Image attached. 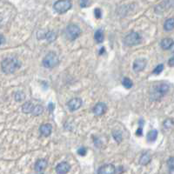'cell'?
I'll return each instance as SVG.
<instances>
[{"mask_svg": "<svg viewBox=\"0 0 174 174\" xmlns=\"http://www.w3.org/2000/svg\"><path fill=\"white\" fill-rule=\"evenodd\" d=\"M146 60L144 58H138L133 63V71L135 72H142L146 66Z\"/></svg>", "mask_w": 174, "mask_h": 174, "instance_id": "ba28073f", "label": "cell"}, {"mask_svg": "<svg viewBox=\"0 0 174 174\" xmlns=\"http://www.w3.org/2000/svg\"><path fill=\"white\" fill-rule=\"evenodd\" d=\"M116 172L115 166L112 164H104L98 170V174H114Z\"/></svg>", "mask_w": 174, "mask_h": 174, "instance_id": "9c48e42d", "label": "cell"}, {"mask_svg": "<svg viewBox=\"0 0 174 174\" xmlns=\"http://www.w3.org/2000/svg\"><path fill=\"white\" fill-rule=\"evenodd\" d=\"M34 107H35V106L33 105L32 103L26 102L23 104V106H22V111H23V113H25V114L31 113H32V111H33V109H34Z\"/></svg>", "mask_w": 174, "mask_h": 174, "instance_id": "9a60e30c", "label": "cell"}, {"mask_svg": "<svg viewBox=\"0 0 174 174\" xmlns=\"http://www.w3.org/2000/svg\"><path fill=\"white\" fill-rule=\"evenodd\" d=\"M48 108H50V109H51V111L52 112V110H53V108H54V107H53V104H50Z\"/></svg>", "mask_w": 174, "mask_h": 174, "instance_id": "836d02e7", "label": "cell"}, {"mask_svg": "<svg viewBox=\"0 0 174 174\" xmlns=\"http://www.w3.org/2000/svg\"><path fill=\"white\" fill-rule=\"evenodd\" d=\"M78 153L79 154L80 156H84L86 154V149L84 147H81L78 150Z\"/></svg>", "mask_w": 174, "mask_h": 174, "instance_id": "f546056e", "label": "cell"}, {"mask_svg": "<svg viewBox=\"0 0 174 174\" xmlns=\"http://www.w3.org/2000/svg\"><path fill=\"white\" fill-rule=\"evenodd\" d=\"M40 133L44 137H48L51 134L52 132V127L50 124H42L40 126V129H39Z\"/></svg>", "mask_w": 174, "mask_h": 174, "instance_id": "7c38bea8", "label": "cell"}, {"mask_svg": "<svg viewBox=\"0 0 174 174\" xmlns=\"http://www.w3.org/2000/svg\"><path fill=\"white\" fill-rule=\"evenodd\" d=\"M124 42L125 44V45L127 46H135L138 45V44L141 43V37L138 32H130L128 35H126V37L124 38Z\"/></svg>", "mask_w": 174, "mask_h": 174, "instance_id": "5b68a950", "label": "cell"}, {"mask_svg": "<svg viewBox=\"0 0 174 174\" xmlns=\"http://www.w3.org/2000/svg\"><path fill=\"white\" fill-rule=\"evenodd\" d=\"M104 31L102 29H98V31L95 32V40L97 43L101 44L104 42Z\"/></svg>", "mask_w": 174, "mask_h": 174, "instance_id": "e0dca14e", "label": "cell"}, {"mask_svg": "<svg viewBox=\"0 0 174 174\" xmlns=\"http://www.w3.org/2000/svg\"><path fill=\"white\" fill-rule=\"evenodd\" d=\"M80 34H81V30L77 24H71L65 29V35L67 39L70 40H75L79 37Z\"/></svg>", "mask_w": 174, "mask_h": 174, "instance_id": "277c9868", "label": "cell"}, {"mask_svg": "<svg viewBox=\"0 0 174 174\" xmlns=\"http://www.w3.org/2000/svg\"><path fill=\"white\" fill-rule=\"evenodd\" d=\"M170 50L173 51V52H174V43H173V44L172 45V47H171V49H170Z\"/></svg>", "mask_w": 174, "mask_h": 174, "instance_id": "d590c367", "label": "cell"}, {"mask_svg": "<svg viewBox=\"0 0 174 174\" xmlns=\"http://www.w3.org/2000/svg\"><path fill=\"white\" fill-rule=\"evenodd\" d=\"M167 165L168 167L171 169H174V157H171L168 160H167Z\"/></svg>", "mask_w": 174, "mask_h": 174, "instance_id": "4316f807", "label": "cell"}, {"mask_svg": "<svg viewBox=\"0 0 174 174\" xmlns=\"http://www.w3.org/2000/svg\"><path fill=\"white\" fill-rule=\"evenodd\" d=\"M14 98H15L16 101L20 102V101H23L25 98V95L23 92H17L14 94Z\"/></svg>", "mask_w": 174, "mask_h": 174, "instance_id": "603a6c76", "label": "cell"}, {"mask_svg": "<svg viewBox=\"0 0 174 174\" xmlns=\"http://www.w3.org/2000/svg\"><path fill=\"white\" fill-rule=\"evenodd\" d=\"M21 66L20 62L17 58L14 57H9L4 58L2 64H1V68L4 73L5 74H10L15 72Z\"/></svg>", "mask_w": 174, "mask_h": 174, "instance_id": "6da1fadb", "label": "cell"}, {"mask_svg": "<svg viewBox=\"0 0 174 174\" xmlns=\"http://www.w3.org/2000/svg\"><path fill=\"white\" fill-rule=\"evenodd\" d=\"M43 111H44L43 106H41V105H35V107H34L31 114L33 116H39L43 113Z\"/></svg>", "mask_w": 174, "mask_h": 174, "instance_id": "7402d4cb", "label": "cell"}, {"mask_svg": "<svg viewBox=\"0 0 174 174\" xmlns=\"http://www.w3.org/2000/svg\"><path fill=\"white\" fill-rule=\"evenodd\" d=\"M72 4L71 0H58L53 4V9L58 13H64L72 8Z\"/></svg>", "mask_w": 174, "mask_h": 174, "instance_id": "3957f363", "label": "cell"}, {"mask_svg": "<svg viewBox=\"0 0 174 174\" xmlns=\"http://www.w3.org/2000/svg\"><path fill=\"white\" fill-rule=\"evenodd\" d=\"M163 70H164V64H158V65L153 70V74H155V75H158V74H160L161 72H163Z\"/></svg>", "mask_w": 174, "mask_h": 174, "instance_id": "cb8c5ba5", "label": "cell"}, {"mask_svg": "<svg viewBox=\"0 0 174 174\" xmlns=\"http://www.w3.org/2000/svg\"><path fill=\"white\" fill-rule=\"evenodd\" d=\"M94 14H95V17L96 19H101V16H102V12L101 10L99 8H96L94 10Z\"/></svg>", "mask_w": 174, "mask_h": 174, "instance_id": "83f0119b", "label": "cell"}, {"mask_svg": "<svg viewBox=\"0 0 174 174\" xmlns=\"http://www.w3.org/2000/svg\"><path fill=\"white\" fill-rule=\"evenodd\" d=\"M174 125V122L173 119H166L164 122V127L165 129H170Z\"/></svg>", "mask_w": 174, "mask_h": 174, "instance_id": "d4e9b609", "label": "cell"}, {"mask_svg": "<svg viewBox=\"0 0 174 174\" xmlns=\"http://www.w3.org/2000/svg\"><path fill=\"white\" fill-rule=\"evenodd\" d=\"M105 111H106V104L102 102L98 103L93 108V113L96 116H101L105 113Z\"/></svg>", "mask_w": 174, "mask_h": 174, "instance_id": "8fae6325", "label": "cell"}, {"mask_svg": "<svg viewBox=\"0 0 174 174\" xmlns=\"http://www.w3.org/2000/svg\"><path fill=\"white\" fill-rule=\"evenodd\" d=\"M58 62H59V60H58V55L55 52L51 51L48 54H46L45 57L44 58V59H43V65L45 68L51 69V68H54L56 65H58Z\"/></svg>", "mask_w": 174, "mask_h": 174, "instance_id": "7a4b0ae2", "label": "cell"}, {"mask_svg": "<svg viewBox=\"0 0 174 174\" xmlns=\"http://www.w3.org/2000/svg\"><path fill=\"white\" fill-rule=\"evenodd\" d=\"M122 84L126 89H131L133 87V83L129 78H124L123 80H122Z\"/></svg>", "mask_w": 174, "mask_h": 174, "instance_id": "ffe728a7", "label": "cell"}, {"mask_svg": "<svg viewBox=\"0 0 174 174\" xmlns=\"http://www.w3.org/2000/svg\"><path fill=\"white\" fill-rule=\"evenodd\" d=\"M104 51H105V50H104V47L101 48V50H100V51H99V54H102L103 52H104Z\"/></svg>", "mask_w": 174, "mask_h": 174, "instance_id": "e575fe53", "label": "cell"}, {"mask_svg": "<svg viewBox=\"0 0 174 174\" xmlns=\"http://www.w3.org/2000/svg\"><path fill=\"white\" fill-rule=\"evenodd\" d=\"M88 4H89V0H80V6L82 8L88 6Z\"/></svg>", "mask_w": 174, "mask_h": 174, "instance_id": "4dcf8cb0", "label": "cell"}, {"mask_svg": "<svg viewBox=\"0 0 174 174\" xmlns=\"http://www.w3.org/2000/svg\"><path fill=\"white\" fill-rule=\"evenodd\" d=\"M157 138H158V131L155 129L150 131L147 133V136H146L147 141H149V142H154L157 139Z\"/></svg>", "mask_w": 174, "mask_h": 174, "instance_id": "ac0fdd59", "label": "cell"}, {"mask_svg": "<svg viewBox=\"0 0 174 174\" xmlns=\"http://www.w3.org/2000/svg\"><path fill=\"white\" fill-rule=\"evenodd\" d=\"M45 39H47L48 42H53L56 39H57V34L54 32V31H49V32H46V36H45Z\"/></svg>", "mask_w": 174, "mask_h": 174, "instance_id": "44dd1931", "label": "cell"}, {"mask_svg": "<svg viewBox=\"0 0 174 174\" xmlns=\"http://www.w3.org/2000/svg\"><path fill=\"white\" fill-rule=\"evenodd\" d=\"M113 138H114V139L117 142H121V140H122V134H121V133H119V132H113Z\"/></svg>", "mask_w": 174, "mask_h": 174, "instance_id": "484cf974", "label": "cell"}, {"mask_svg": "<svg viewBox=\"0 0 174 174\" xmlns=\"http://www.w3.org/2000/svg\"><path fill=\"white\" fill-rule=\"evenodd\" d=\"M174 41L172 39H164L161 43H160V45H161V47H162V49H164V50H170L171 49V47H172V45L173 44Z\"/></svg>", "mask_w": 174, "mask_h": 174, "instance_id": "5bb4252c", "label": "cell"}, {"mask_svg": "<svg viewBox=\"0 0 174 174\" xmlns=\"http://www.w3.org/2000/svg\"><path fill=\"white\" fill-rule=\"evenodd\" d=\"M47 161L45 159H39L36 162L35 164V170L39 173H40L42 171H44L46 167H47Z\"/></svg>", "mask_w": 174, "mask_h": 174, "instance_id": "4fadbf2b", "label": "cell"}, {"mask_svg": "<svg viewBox=\"0 0 174 174\" xmlns=\"http://www.w3.org/2000/svg\"><path fill=\"white\" fill-rule=\"evenodd\" d=\"M168 64H169V65H170V66H174V56L173 57H172V58L169 59Z\"/></svg>", "mask_w": 174, "mask_h": 174, "instance_id": "1f68e13d", "label": "cell"}, {"mask_svg": "<svg viewBox=\"0 0 174 174\" xmlns=\"http://www.w3.org/2000/svg\"><path fill=\"white\" fill-rule=\"evenodd\" d=\"M71 166L67 162H61L56 166V172L58 174H67Z\"/></svg>", "mask_w": 174, "mask_h": 174, "instance_id": "30bf717a", "label": "cell"}, {"mask_svg": "<svg viewBox=\"0 0 174 174\" xmlns=\"http://www.w3.org/2000/svg\"><path fill=\"white\" fill-rule=\"evenodd\" d=\"M168 91H169V85L166 84H161L155 88L153 98L155 99H158L164 96L168 92Z\"/></svg>", "mask_w": 174, "mask_h": 174, "instance_id": "8992f818", "label": "cell"}, {"mask_svg": "<svg viewBox=\"0 0 174 174\" xmlns=\"http://www.w3.org/2000/svg\"><path fill=\"white\" fill-rule=\"evenodd\" d=\"M170 174H174V169H171L170 170Z\"/></svg>", "mask_w": 174, "mask_h": 174, "instance_id": "8d00e7d4", "label": "cell"}, {"mask_svg": "<svg viewBox=\"0 0 174 174\" xmlns=\"http://www.w3.org/2000/svg\"><path fill=\"white\" fill-rule=\"evenodd\" d=\"M143 120H141L140 121V125H139V128L138 129V131H137V135L138 136H142V134H143V127H142V125H143Z\"/></svg>", "mask_w": 174, "mask_h": 174, "instance_id": "f1b7e54d", "label": "cell"}, {"mask_svg": "<svg viewBox=\"0 0 174 174\" xmlns=\"http://www.w3.org/2000/svg\"><path fill=\"white\" fill-rule=\"evenodd\" d=\"M1 40H2V41H1V44H4V38L3 35H1Z\"/></svg>", "mask_w": 174, "mask_h": 174, "instance_id": "d6a6232c", "label": "cell"}, {"mask_svg": "<svg viewBox=\"0 0 174 174\" xmlns=\"http://www.w3.org/2000/svg\"><path fill=\"white\" fill-rule=\"evenodd\" d=\"M164 28L165 31H171L174 29V18L168 19L167 20L164 22Z\"/></svg>", "mask_w": 174, "mask_h": 174, "instance_id": "2e32d148", "label": "cell"}, {"mask_svg": "<svg viewBox=\"0 0 174 174\" xmlns=\"http://www.w3.org/2000/svg\"><path fill=\"white\" fill-rule=\"evenodd\" d=\"M82 100L81 98H72L71 99L69 102L67 103V106H68V109L71 111V112H75L77 110H78L81 105H82Z\"/></svg>", "mask_w": 174, "mask_h": 174, "instance_id": "52a82bcc", "label": "cell"}, {"mask_svg": "<svg viewBox=\"0 0 174 174\" xmlns=\"http://www.w3.org/2000/svg\"><path fill=\"white\" fill-rule=\"evenodd\" d=\"M151 159H152V158H151V156L149 154L144 153L139 158V164H142V165H146L147 164H149Z\"/></svg>", "mask_w": 174, "mask_h": 174, "instance_id": "d6986e66", "label": "cell"}]
</instances>
